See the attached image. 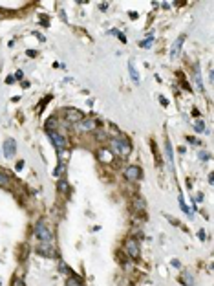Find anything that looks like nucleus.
<instances>
[{"instance_id":"f257e3e1","label":"nucleus","mask_w":214,"mask_h":286,"mask_svg":"<svg viewBox=\"0 0 214 286\" xmlns=\"http://www.w3.org/2000/svg\"><path fill=\"white\" fill-rule=\"evenodd\" d=\"M35 237L39 240H53V235H51V229L44 224V220H39L35 226Z\"/></svg>"},{"instance_id":"f03ea898","label":"nucleus","mask_w":214,"mask_h":286,"mask_svg":"<svg viewBox=\"0 0 214 286\" xmlns=\"http://www.w3.org/2000/svg\"><path fill=\"white\" fill-rule=\"evenodd\" d=\"M48 136H50L51 143L55 145V149H59V150H64V149L68 147V140H66L62 134H59L57 130H50V128H48Z\"/></svg>"},{"instance_id":"7ed1b4c3","label":"nucleus","mask_w":214,"mask_h":286,"mask_svg":"<svg viewBox=\"0 0 214 286\" xmlns=\"http://www.w3.org/2000/svg\"><path fill=\"white\" fill-rule=\"evenodd\" d=\"M124 249H126V253L137 261L139 259V255H141V248H139V242H137L136 239H126V242H124Z\"/></svg>"},{"instance_id":"20e7f679","label":"nucleus","mask_w":214,"mask_h":286,"mask_svg":"<svg viewBox=\"0 0 214 286\" xmlns=\"http://www.w3.org/2000/svg\"><path fill=\"white\" fill-rule=\"evenodd\" d=\"M112 145L116 147L117 150H119V154H123V156H128L130 150H132L128 140H124V138H116V140H112Z\"/></svg>"},{"instance_id":"39448f33","label":"nucleus","mask_w":214,"mask_h":286,"mask_svg":"<svg viewBox=\"0 0 214 286\" xmlns=\"http://www.w3.org/2000/svg\"><path fill=\"white\" fill-rule=\"evenodd\" d=\"M141 169L137 167V165H128L126 169H124V178L126 180H130V182H137L139 178H141Z\"/></svg>"},{"instance_id":"423d86ee","label":"nucleus","mask_w":214,"mask_h":286,"mask_svg":"<svg viewBox=\"0 0 214 286\" xmlns=\"http://www.w3.org/2000/svg\"><path fill=\"white\" fill-rule=\"evenodd\" d=\"M37 251L40 255H46V257H53V240H40V244L37 246Z\"/></svg>"},{"instance_id":"0eeeda50","label":"nucleus","mask_w":214,"mask_h":286,"mask_svg":"<svg viewBox=\"0 0 214 286\" xmlns=\"http://www.w3.org/2000/svg\"><path fill=\"white\" fill-rule=\"evenodd\" d=\"M64 116L70 123H79L82 121V112H79L77 108H66L64 110Z\"/></svg>"},{"instance_id":"6e6552de","label":"nucleus","mask_w":214,"mask_h":286,"mask_svg":"<svg viewBox=\"0 0 214 286\" xmlns=\"http://www.w3.org/2000/svg\"><path fill=\"white\" fill-rule=\"evenodd\" d=\"M183 42H185V35H179V37H177V39L174 41L172 48H170V59H176V57L179 55V51H181V46H183Z\"/></svg>"},{"instance_id":"1a4fd4ad","label":"nucleus","mask_w":214,"mask_h":286,"mask_svg":"<svg viewBox=\"0 0 214 286\" xmlns=\"http://www.w3.org/2000/svg\"><path fill=\"white\" fill-rule=\"evenodd\" d=\"M77 125H79L77 128L81 130V132H92V130L97 127V121H95V119H82V121H79Z\"/></svg>"},{"instance_id":"9d476101","label":"nucleus","mask_w":214,"mask_h":286,"mask_svg":"<svg viewBox=\"0 0 214 286\" xmlns=\"http://www.w3.org/2000/svg\"><path fill=\"white\" fill-rule=\"evenodd\" d=\"M15 152H17V143H15V140H6L4 141V156L11 158V156H15Z\"/></svg>"},{"instance_id":"9b49d317","label":"nucleus","mask_w":214,"mask_h":286,"mask_svg":"<svg viewBox=\"0 0 214 286\" xmlns=\"http://www.w3.org/2000/svg\"><path fill=\"white\" fill-rule=\"evenodd\" d=\"M165 152H167V160H168V165H170V169L174 171V158H172V147H170V143H168V141L165 143Z\"/></svg>"},{"instance_id":"f8f14e48","label":"nucleus","mask_w":214,"mask_h":286,"mask_svg":"<svg viewBox=\"0 0 214 286\" xmlns=\"http://www.w3.org/2000/svg\"><path fill=\"white\" fill-rule=\"evenodd\" d=\"M128 72H130L132 81H134V83H139V74H137V70H136V66H134V62H132V61L128 62Z\"/></svg>"},{"instance_id":"ddd939ff","label":"nucleus","mask_w":214,"mask_h":286,"mask_svg":"<svg viewBox=\"0 0 214 286\" xmlns=\"http://www.w3.org/2000/svg\"><path fill=\"white\" fill-rule=\"evenodd\" d=\"M9 185H11V180L4 172H0V187H9Z\"/></svg>"},{"instance_id":"4468645a","label":"nucleus","mask_w":214,"mask_h":286,"mask_svg":"<svg viewBox=\"0 0 214 286\" xmlns=\"http://www.w3.org/2000/svg\"><path fill=\"white\" fill-rule=\"evenodd\" d=\"M134 207H136L137 211H145V200L143 198H136L134 200Z\"/></svg>"},{"instance_id":"2eb2a0df","label":"nucleus","mask_w":214,"mask_h":286,"mask_svg":"<svg viewBox=\"0 0 214 286\" xmlns=\"http://www.w3.org/2000/svg\"><path fill=\"white\" fill-rule=\"evenodd\" d=\"M181 283H183V284H194V279H192V277H190V275H189V273H185V275H181Z\"/></svg>"},{"instance_id":"dca6fc26","label":"nucleus","mask_w":214,"mask_h":286,"mask_svg":"<svg viewBox=\"0 0 214 286\" xmlns=\"http://www.w3.org/2000/svg\"><path fill=\"white\" fill-rule=\"evenodd\" d=\"M194 79H196V84H198V88H199V90H203V83H201V77H199V70H198V68L194 70Z\"/></svg>"},{"instance_id":"f3484780","label":"nucleus","mask_w":214,"mask_h":286,"mask_svg":"<svg viewBox=\"0 0 214 286\" xmlns=\"http://www.w3.org/2000/svg\"><path fill=\"white\" fill-rule=\"evenodd\" d=\"M57 189L60 191V193H66L68 191V184L64 182V180H59V184H57Z\"/></svg>"},{"instance_id":"a211bd4d","label":"nucleus","mask_w":214,"mask_h":286,"mask_svg":"<svg viewBox=\"0 0 214 286\" xmlns=\"http://www.w3.org/2000/svg\"><path fill=\"white\" fill-rule=\"evenodd\" d=\"M194 128H196V132H203V130H205V123H203V121H198Z\"/></svg>"},{"instance_id":"6ab92c4d","label":"nucleus","mask_w":214,"mask_h":286,"mask_svg":"<svg viewBox=\"0 0 214 286\" xmlns=\"http://www.w3.org/2000/svg\"><path fill=\"white\" fill-rule=\"evenodd\" d=\"M152 42H154V37H148L145 42H141V46H143V48H150V46H152Z\"/></svg>"},{"instance_id":"aec40b11","label":"nucleus","mask_w":214,"mask_h":286,"mask_svg":"<svg viewBox=\"0 0 214 286\" xmlns=\"http://www.w3.org/2000/svg\"><path fill=\"white\" fill-rule=\"evenodd\" d=\"M99 154H101V160H103V162H108V160H110V158H108V152H106V150H101Z\"/></svg>"},{"instance_id":"412c9836","label":"nucleus","mask_w":214,"mask_h":286,"mask_svg":"<svg viewBox=\"0 0 214 286\" xmlns=\"http://www.w3.org/2000/svg\"><path fill=\"white\" fill-rule=\"evenodd\" d=\"M62 171H64V165H62V163H59L57 171H55V176H60V174H62Z\"/></svg>"},{"instance_id":"4be33fe9","label":"nucleus","mask_w":214,"mask_h":286,"mask_svg":"<svg viewBox=\"0 0 214 286\" xmlns=\"http://www.w3.org/2000/svg\"><path fill=\"white\" fill-rule=\"evenodd\" d=\"M199 158L201 160H209V152H199Z\"/></svg>"},{"instance_id":"5701e85b","label":"nucleus","mask_w":214,"mask_h":286,"mask_svg":"<svg viewBox=\"0 0 214 286\" xmlns=\"http://www.w3.org/2000/svg\"><path fill=\"white\" fill-rule=\"evenodd\" d=\"M13 286H24V283H22L20 279H15V283H13Z\"/></svg>"},{"instance_id":"b1692460","label":"nucleus","mask_w":214,"mask_h":286,"mask_svg":"<svg viewBox=\"0 0 214 286\" xmlns=\"http://www.w3.org/2000/svg\"><path fill=\"white\" fill-rule=\"evenodd\" d=\"M6 83H7V84H11V83H15V77H13V75H9V77L6 79Z\"/></svg>"},{"instance_id":"393cba45","label":"nucleus","mask_w":214,"mask_h":286,"mask_svg":"<svg viewBox=\"0 0 214 286\" xmlns=\"http://www.w3.org/2000/svg\"><path fill=\"white\" fill-rule=\"evenodd\" d=\"M198 237H199V239L203 240V239H205V231H203V229H199V233H198Z\"/></svg>"},{"instance_id":"a878e982","label":"nucleus","mask_w":214,"mask_h":286,"mask_svg":"<svg viewBox=\"0 0 214 286\" xmlns=\"http://www.w3.org/2000/svg\"><path fill=\"white\" fill-rule=\"evenodd\" d=\"M22 167H24V162H19V163H17V171H20Z\"/></svg>"}]
</instances>
